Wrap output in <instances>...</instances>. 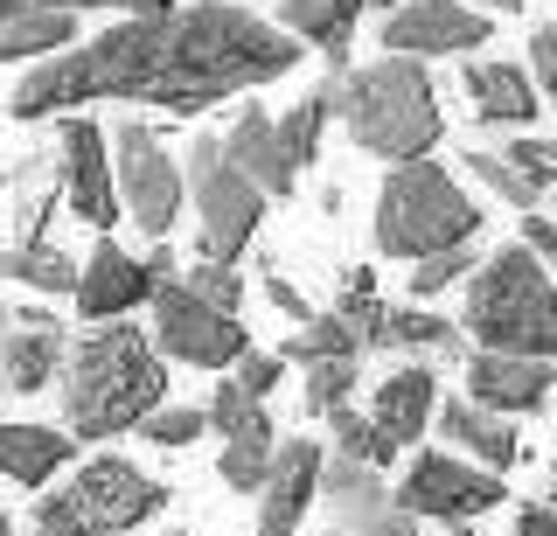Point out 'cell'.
Instances as JSON below:
<instances>
[{
	"label": "cell",
	"mask_w": 557,
	"mask_h": 536,
	"mask_svg": "<svg viewBox=\"0 0 557 536\" xmlns=\"http://www.w3.org/2000/svg\"><path fill=\"white\" fill-rule=\"evenodd\" d=\"M272 460H278V439H231V446H223V460H216V474L231 481L237 495H265Z\"/></svg>",
	"instance_id": "obj_32"
},
{
	"label": "cell",
	"mask_w": 557,
	"mask_h": 536,
	"mask_svg": "<svg viewBox=\"0 0 557 536\" xmlns=\"http://www.w3.org/2000/svg\"><path fill=\"white\" fill-rule=\"evenodd\" d=\"M231 376H237V384L251 390V397H265V404H272V390L286 384V362H278V356H258V349H251V356H244Z\"/></svg>",
	"instance_id": "obj_39"
},
{
	"label": "cell",
	"mask_w": 557,
	"mask_h": 536,
	"mask_svg": "<svg viewBox=\"0 0 557 536\" xmlns=\"http://www.w3.org/2000/svg\"><path fill=\"white\" fill-rule=\"evenodd\" d=\"M300 63L286 28L258 22L251 8L231 0H196L161 22H119L104 36L77 42L70 57H49L14 84L8 112L14 119H49L70 105H98V98H139V105L168 112H209L237 91L286 77Z\"/></svg>",
	"instance_id": "obj_1"
},
{
	"label": "cell",
	"mask_w": 557,
	"mask_h": 536,
	"mask_svg": "<svg viewBox=\"0 0 557 536\" xmlns=\"http://www.w3.org/2000/svg\"><path fill=\"white\" fill-rule=\"evenodd\" d=\"M168 509V488L153 474H139L133 460L119 453H98L77 466V481L57 495L35 501L28 529L35 536H126L139 523H153V515Z\"/></svg>",
	"instance_id": "obj_6"
},
{
	"label": "cell",
	"mask_w": 557,
	"mask_h": 536,
	"mask_svg": "<svg viewBox=\"0 0 557 536\" xmlns=\"http://www.w3.org/2000/svg\"><path fill=\"white\" fill-rule=\"evenodd\" d=\"M321 474H327V460H321L313 439H286V446H278L272 481H265V495H258V536H293V529H300V515L321 501Z\"/></svg>",
	"instance_id": "obj_16"
},
{
	"label": "cell",
	"mask_w": 557,
	"mask_h": 536,
	"mask_svg": "<svg viewBox=\"0 0 557 536\" xmlns=\"http://www.w3.org/2000/svg\"><path fill=\"white\" fill-rule=\"evenodd\" d=\"M28 8H35V0H0V28H8L14 14H28Z\"/></svg>",
	"instance_id": "obj_45"
},
{
	"label": "cell",
	"mask_w": 557,
	"mask_h": 536,
	"mask_svg": "<svg viewBox=\"0 0 557 536\" xmlns=\"http://www.w3.org/2000/svg\"><path fill=\"white\" fill-rule=\"evenodd\" d=\"M0 536H14V523H8V509H0Z\"/></svg>",
	"instance_id": "obj_47"
},
{
	"label": "cell",
	"mask_w": 557,
	"mask_h": 536,
	"mask_svg": "<svg viewBox=\"0 0 557 536\" xmlns=\"http://www.w3.org/2000/svg\"><path fill=\"white\" fill-rule=\"evenodd\" d=\"M405 509L418 523H446V529H474L487 509H502V474H487V466H467L460 453H418L405 466Z\"/></svg>",
	"instance_id": "obj_10"
},
{
	"label": "cell",
	"mask_w": 557,
	"mask_h": 536,
	"mask_svg": "<svg viewBox=\"0 0 557 536\" xmlns=\"http://www.w3.org/2000/svg\"><path fill=\"white\" fill-rule=\"evenodd\" d=\"M70 432L57 425H0V474L8 481H22V488H42L49 474L70 460Z\"/></svg>",
	"instance_id": "obj_24"
},
{
	"label": "cell",
	"mask_w": 557,
	"mask_h": 536,
	"mask_svg": "<svg viewBox=\"0 0 557 536\" xmlns=\"http://www.w3.org/2000/svg\"><path fill=\"white\" fill-rule=\"evenodd\" d=\"M460 335L487 356H557V286L530 245H502L495 258H481L460 300Z\"/></svg>",
	"instance_id": "obj_3"
},
{
	"label": "cell",
	"mask_w": 557,
	"mask_h": 536,
	"mask_svg": "<svg viewBox=\"0 0 557 536\" xmlns=\"http://www.w3.org/2000/svg\"><path fill=\"white\" fill-rule=\"evenodd\" d=\"M440 432L460 446V460H481L487 474L516 466V419H502V411L474 404V397H453V404L440 411Z\"/></svg>",
	"instance_id": "obj_20"
},
{
	"label": "cell",
	"mask_w": 557,
	"mask_h": 536,
	"mask_svg": "<svg viewBox=\"0 0 557 536\" xmlns=\"http://www.w3.org/2000/svg\"><path fill=\"white\" fill-rule=\"evenodd\" d=\"M57 188L70 216L112 230L119 223V175H112V133H98V119H63L57 126Z\"/></svg>",
	"instance_id": "obj_11"
},
{
	"label": "cell",
	"mask_w": 557,
	"mask_h": 536,
	"mask_svg": "<svg viewBox=\"0 0 557 536\" xmlns=\"http://www.w3.org/2000/svg\"><path fill=\"white\" fill-rule=\"evenodd\" d=\"M182 286L196 292V300H209L216 314H237V307H244V279H237L231 265H202V258H196V265L182 272Z\"/></svg>",
	"instance_id": "obj_36"
},
{
	"label": "cell",
	"mask_w": 557,
	"mask_h": 536,
	"mask_svg": "<svg viewBox=\"0 0 557 536\" xmlns=\"http://www.w3.org/2000/svg\"><path fill=\"white\" fill-rule=\"evenodd\" d=\"M327 439H335V460H356V466H376V474H383V466H391L397 453H391V446H383L376 439V425L370 419H362V411H327Z\"/></svg>",
	"instance_id": "obj_31"
},
{
	"label": "cell",
	"mask_w": 557,
	"mask_h": 536,
	"mask_svg": "<svg viewBox=\"0 0 557 536\" xmlns=\"http://www.w3.org/2000/svg\"><path fill=\"white\" fill-rule=\"evenodd\" d=\"M474 272H481L474 245H460V251H446V258H425V265H418V272H411L405 286L418 292V300H432V292H453L460 279H474Z\"/></svg>",
	"instance_id": "obj_33"
},
{
	"label": "cell",
	"mask_w": 557,
	"mask_h": 536,
	"mask_svg": "<svg viewBox=\"0 0 557 536\" xmlns=\"http://www.w3.org/2000/svg\"><path fill=\"white\" fill-rule=\"evenodd\" d=\"M0 272L35 292H77V279H84V265H70V251H57V245H0Z\"/></svg>",
	"instance_id": "obj_27"
},
{
	"label": "cell",
	"mask_w": 557,
	"mask_h": 536,
	"mask_svg": "<svg viewBox=\"0 0 557 536\" xmlns=\"http://www.w3.org/2000/svg\"><path fill=\"white\" fill-rule=\"evenodd\" d=\"M342 126L348 140L376 161H425L440 147V91H432L425 63L411 57H376L342 77Z\"/></svg>",
	"instance_id": "obj_4"
},
{
	"label": "cell",
	"mask_w": 557,
	"mask_h": 536,
	"mask_svg": "<svg viewBox=\"0 0 557 536\" xmlns=\"http://www.w3.org/2000/svg\"><path fill=\"white\" fill-rule=\"evenodd\" d=\"M370 8H391V14H397V8H405V0H370Z\"/></svg>",
	"instance_id": "obj_46"
},
{
	"label": "cell",
	"mask_w": 557,
	"mask_h": 536,
	"mask_svg": "<svg viewBox=\"0 0 557 536\" xmlns=\"http://www.w3.org/2000/svg\"><path fill=\"white\" fill-rule=\"evenodd\" d=\"M168 279H182V265H174L168 245L153 258H126L112 237H98V251L84 258V279H77V307L91 321H119V314H133L139 300H153Z\"/></svg>",
	"instance_id": "obj_12"
},
{
	"label": "cell",
	"mask_w": 557,
	"mask_h": 536,
	"mask_svg": "<svg viewBox=\"0 0 557 536\" xmlns=\"http://www.w3.org/2000/svg\"><path fill=\"white\" fill-rule=\"evenodd\" d=\"M370 0H278V28L286 36H307L335 71H348V36H356V14Z\"/></svg>",
	"instance_id": "obj_22"
},
{
	"label": "cell",
	"mask_w": 557,
	"mask_h": 536,
	"mask_svg": "<svg viewBox=\"0 0 557 536\" xmlns=\"http://www.w3.org/2000/svg\"><path fill=\"white\" fill-rule=\"evenodd\" d=\"M265 292H272V307H278V314H293V327H307V321H313V307L300 300V292H293V279H286V272H272V279H265Z\"/></svg>",
	"instance_id": "obj_42"
},
{
	"label": "cell",
	"mask_w": 557,
	"mask_h": 536,
	"mask_svg": "<svg viewBox=\"0 0 557 536\" xmlns=\"http://www.w3.org/2000/svg\"><path fill=\"white\" fill-rule=\"evenodd\" d=\"M327 536H342V529H327Z\"/></svg>",
	"instance_id": "obj_50"
},
{
	"label": "cell",
	"mask_w": 557,
	"mask_h": 536,
	"mask_svg": "<svg viewBox=\"0 0 557 536\" xmlns=\"http://www.w3.org/2000/svg\"><path fill=\"white\" fill-rule=\"evenodd\" d=\"M348 390H356V362H313L307 384H300V404L327 419V411H342V404H348Z\"/></svg>",
	"instance_id": "obj_34"
},
{
	"label": "cell",
	"mask_w": 557,
	"mask_h": 536,
	"mask_svg": "<svg viewBox=\"0 0 557 536\" xmlns=\"http://www.w3.org/2000/svg\"><path fill=\"white\" fill-rule=\"evenodd\" d=\"M321 509L335 515L342 536H418V515L405 509V495L376 466H356V460H327Z\"/></svg>",
	"instance_id": "obj_13"
},
{
	"label": "cell",
	"mask_w": 557,
	"mask_h": 536,
	"mask_svg": "<svg viewBox=\"0 0 557 536\" xmlns=\"http://www.w3.org/2000/svg\"><path fill=\"white\" fill-rule=\"evenodd\" d=\"M182 167H188V202H196V258L237 265L258 237V216H265V188L223 153V140H196Z\"/></svg>",
	"instance_id": "obj_7"
},
{
	"label": "cell",
	"mask_w": 557,
	"mask_h": 536,
	"mask_svg": "<svg viewBox=\"0 0 557 536\" xmlns=\"http://www.w3.org/2000/svg\"><path fill=\"white\" fill-rule=\"evenodd\" d=\"M286 356L313 370V362H356L362 349H356V335H348L335 314H313L307 327H293V335H286Z\"/></svg>",
	"instance_id": "obj_30"
},
{
	"label": "cell",
	"mask_w": 557,
	"mask_h": 536,
	"mask_svg": "<svg viewBox=\"0 0 557 536\" xmlns=\"http://www.w3.org/2000/svg\"><path fill=\"white\" fill-rule=\"evenodd\" d=\"M550 362H536V356H487L474 349L467 356V397L487 411H502V419H516V411H544L550 404Z\"/></svg>",
	"instance_id": "obj_17"
},
{
	"label": "cell",
	"mask_w": 557,
	"mask_h": 536,
	"mask_svg": "<svg viewBox=\"0 0 557 536\" xmlns=\"http://www.w3.org/2000/svg\"><path fill=\"white\" fill-rule=\"evenodd\" d=\"M530 57H536V84H544V98L557 105V22H544L530 36Z\"/></svg>",
	"instance_id": "obj_40"
},
{
	"label": "cell",
	"mask_w": 557,
	"mask_h": 536,
	"mask_svg": "<svg viewBox=\"0 0 557 536\" xmlns=\"http://www.w3.org/2000/svg\"><path fill=\"white\" fill-rule=\"evenodd\" d=\"M0 335H8V314H0Z\"/></svg>",
	"instance_id": "obj_49"
},
{
	"label": "cell",
	"mask_w": 557,
	"mask_h": 536,
	"mask_svg": "<svg viewBox=\"0 0 557 536\" xmlns=\"http://www.w3.org/2000/svg\"><path fill=\"white\" fill-rule=\"evenodd\" d=\"M550 509H557V481H550Z\"/></svg>",
	"instance_id": "obj_48"
},
{
	"label": "cell",
	"mask_w": 557,
	"mask_h": 536,
	"mask_svg": "<svg viewBox=\"0 0 557 536\" xmlns=\"http://www.w3.org/2000/svg\"><path fill=\"white\" fill-rule=\"evenodd\" d=\"M112 175H119V196H126V216L153 237V245H161V237L174 230V216H182L188 167L168 161V147H161V133H153V126L126 119V126L112 133Z\"/></svg>",
	"instance_id": "obj_8"
},
{
	"label": "cell",
	"mask_w": 557,
	"mask_h": 536,
	"mask_svg": "<svg viewBox=\"0 0 557 536\" xmlns=\"http://www.w3.org/2000/svg\"><path fill=\"white\" fill-rule=\"evenodd\" d=\"M502 161H509L530 188H544V196L557 188V140H530V133H522V140L502 147Z\"/></svg>",
	"instance_id": "obj_37"
},
{
	"label": "cell",
	"mask_w": 557,
	"mask_h": 536,
	"mask_svg": "<svg viewBox=\"0 0 557 536\" xmlns=\"http://www.w3.org/2000/svg\"><path fill=\"white\" fill-rule=\"evenodd\" d=\"M174 536H182V529H174Z\"/></svg>",
	"instance_id": "obj_51"
},
{
	"label": "cell",
	"mask_w": 557,
	"mask_h": 536,
	"mask_svg": "<svg viewBox=\"0 0 557 536\" xmlns=\"http://www.w3.org/2000/svg\"><path fill=\"white\" fill-rule=\"evenodd\" d=\"M35 8H63V14L104 8V14H126V22H161V14H174V0H35Z\"/></svg>",
	"instance_id": "obj_38"
},
{
	"label": "cell",
	"mask_w": 557,
	"mask_h": 536,
	"mask_svg": "<svg viewBox=\"0 0 557 536\" xmlns=\"http://www.w3.org/2000/svg\"><path fill=\"white\" fill-rule=\"evenodd\" d=\"M467 98L481 126H530L536 119V84L516 63H467Z\"/></svg>",
	"instance_id": "obj_21"
},
{
	"label": "cell",
	"mask_w": 557,
	"mask_h": 536,
	"mask_svg": "<svg viewBox=\"0 0 557 536\" xmlns=\"http://www.w3.org/2000/svg\"><path fill=\"white\" fill-rule=\"evenodd\" d=\"M153 349L188 362V370H237L251 356V335H244L237 314H216L209 300H196L182 279H168L153 292Z\"/></svg>",
	"instance_id": "obj_9"
},
{
	"label": "cell",
	"mask_w": 557,
	"mask_h": 536,
	"mask_svg": "<svg viewBox=\"0 0 557 536\" xmlns=\"http://www.w3.org/2000/svg\"><path fill=\"white\" fill-rule=\"evenodd\" d=\"M522 245L536 251V265H544V272H557V223L550 216H522Z\"/></svg>",
	"instance_id": "obj_41"
},
{
	"label": "cell",
	"mask_w": 557,
	"mask_h": 536,
	"mask_svg": "<svg viewBox=\"0 0 557 536\" xmlns=\"http://www.w3.org/2000/svg\"><path fill=\"white\" fill-rule=\"evenodd\" d=\"M209 425H216V439H223V446H231V439H278L265 397H251V390L237 384V376H223L216 397H209Z\"/></svg>",
	"instance_id": "obj_28"
},
{
	"label": "cell",
	"mask_w": 557,
	"mask_h": 536,
	"mask_svg": "<svg viewBox=\"0 0 557 536\" xmlns=\"http://www.w3.org/2000/svg\"><path fill=\"white\" fill-rule=\"evenodd\" d=\"M460 161H467V175H474L481 188H495V196L509 202L516 216H544V188H530V182H522L509 161H502V153H487V147H467Z\"/></svg>",
	"instance_id": "obj_29"
},
{
	"label": "cell",
	"mask_w": 557,
	"mask_h": 536,
	"mask_svg": "<svg viewBox=\"0 0 557 536\" xmlns=\"http://www.w3.org/2000/svg\"><path fill=\"white\" fill-rule=\"evenodd\" d=\"M432 370L425 362H405V370H391L376 384V404H370V425H376V439L391 446V453H405V446L425 432V419H432Z\"/></svg>",
	"instance_id": "obj_19"
},
{
	"label": "cell",
	"mask_w": 557,
	"mask_h": 536,
	"mask_svg": "<svg viewBox=\"0 0 557 536\" xmlns=\"http://www.w3.org/2000/svg\"><path fill=\"white\" fill-rule=\"evenodd\" d=\"M223 153H231L265 196H293V182H300V167H293L286 147H278V119L265 105H237V126L223 133Z\"/></svg>",
	"instance_id": "obj_18"
},
{
	"label": "cell",
	"mask_w": 557,
	"mask_h": 536,
	"mask_svg": "<svg viewBox=\"0 0 557 536\" xmlns=\"http://www.w3.org/2000/svg\"><path fill=\"white\" fill-rule=\"evenodd\" d=\"M168 404V370L139 327H91L70 349L63 376V425L70 439H119L139 432L153 411Z\"/></svg>",
	"instance_id": "obj_2"
},
{
	"label": "cell",
	"mask_w": 557,
	"mask_h": 536,
	"mask_svg": "<svg viewBox=\"0 0 557 536\" xmlns=\"http://www.w3.org/2000/svg\"><path fill=\"white\" fill-rule=\"evenodd\" d=\"M474 230H481V210L460 196V182L440 161H405L383 175L376 188V251L383 258L425 265V258L474 245Z\"/></svg>",
	"instance_id": "obj_5"
},
{
	"label": "cell",
	"mask_w": 557,
	"mask_h": 536,
	"mask_svg": "<svg viewBox=\"0 0 557 536\" xmlns=\"http://www.w3.org/2000/svg\"><path fill=\"white\" fill-rule=\"evenodd\" d=\"M209 432V411H196V404H161L147 425H139V439H153V446H168V453H182L188 439H202Z\"/></svg>",
	"instance_id": "obj_35"
},
{
	"label": "cell",
	"mask_w": 557,
	"mask_h": 536,
	"mask_svg": "<svg viewBox=\"0 0 557 536\" xmlns=\"http://www.w3.org/2000/svg\"><path fill=\"white\" fill-rule=\"evenodd\" d=\"M342 119V84H321V91H307L300 105H293L286 119H278V147H286L293 167H307L313 153H321V133Z\"/></svg>",
	"instance_id": "obj_26"
},
{
	"label": "cell",
	"mask_w": 557,
	"mask_h": 536,
	"mask_svg": "<svg viewBox=\"0 0 557 536\" xmlns=\"http://www.w3.org/2000/svg\"><path fill=\"white\" fill-rule=\"evenodd\" d=\"M495 22L481 8H460V0H405L397 14H383V49L391 57H460V49H487Z\"/></svg>",
	"instance_id": "obj_14"
},
{
	"label": "cell",
	"mask_w": 557,
	"mask_h": 536,
	"mask_svg": "<svg viewBox=\"0 0 557 536\" xmlns=\"http://www.w3.org/2000/svg\"><path fill=\"white\" fill-rule=\"evenodd\" d=\"M70 356V335L57 314H42V307H22V314L8 321V335H0V390L8 397H35L57 384Z\"/></svg>",
	"instance_id": "obj_15"
},
{
	"label": "cell",
	"mask_w": 557,
	"mask_h": 536,
	"mask_svg": "<svg viewBox=\"0 0 557 536\" xmlns=\"http://www.w3.org/2000/svg\"><path fill=\"white\" fill-rule=\"evenodd\" d=\"M516 536H557V509H516Z\"/></svg>",
	"instance_id": "obj_43"
},
{
	"label": "cell",
	"mask_w": 557,
	"mask_h": 536,
	"mask_svg": "<svg viewBox=\"0 0 557 536\" xmlns=\"http://www.w3.org/2000/svg\"><path fill=\"white\" fill-rule=\"evenodd\" d=\"M460 321L440 314H418V307H383L362 335V349H418V356H460Z\"/></svg>",
	"instance_id": "obj_23"
},
{
	"label": "cell",
	"mask_w": 557,
	"mask_h": 536,
	"mask_svg": "<svg viewBox=\"0 0 557 536\" xmlns=\"http://www.w3.org/2000/svg\"><path fill=\"white\" fill-rule=\"evenodd\" d=\"M460 8H481V14H516L522 0H460Z\"/></svg>",
	"instance_id": "obj_44"
},
{
	"label": "cell",
	"mask_w": 557,
	"mask_h": 536,
	"mask_svg": "<svg viewBox=\"0 0 557 536\" xmlns=\"http://www.w3.org/2000/svg\"><path fill=\"white\" fill-rule=\"evenodd\" d=\"M77 49V14H63V8H28V14H14L8 28H0V63H28V57H70Z\"/></svg>",
	"instance_id": "obj_25"
}]
</instances>
